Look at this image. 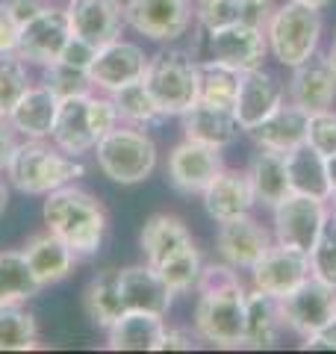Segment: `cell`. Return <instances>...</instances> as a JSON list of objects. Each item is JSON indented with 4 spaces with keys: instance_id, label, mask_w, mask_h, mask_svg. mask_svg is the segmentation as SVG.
<instances>
[{
    "instance_id": "cell-1",
    "label": "cell",
    "mask_w": 336,
    "mask_h": 354,
    "mask_svg": "<svg viewBox=\"0 0 336 354\" xmlns=\"http://www.w3.org/2000/svg\"><path fill=\"white\" fill-rule=\"evenodd\" d=\"M195 334L216 348H242L248 290L230 263H204L195 283Z\"/></svg>"
},
{
    "instance_id": "cell-2",
    "label": "cell",
    "mask_w": 336,
    "mask_h": 354,
    "mask_svg": "<svg viewBox=\"0 0 336 354\" xmlns=\"http://www.w3.org/2000/svg\"><path fill=\"white\" fill-rule=\"evenodd\" d=\"M41 218L50 234L59 236L77 257H92L100 251L109 230V213L92 192L80 186H59L44 195Z\"/></svg>"
},
{
    "instance_id": "cell-3",
    "label": "cell",
    "mask_w": 336,
    "mask_h": 354,
    "mask_svg": "<svg viewBox=\"0 0 336 354\" xmlns=\"http://www.w3.org/2000/svg\"><path fill=\"white\" fill-rule=\"evenodd\" d=\"M6 180L24 195H48L59 186L74 183L83 177L86 169L77 157H68L48 139H27L18 142L12 160L6 165Z\"/></svg>"
},
{
    "instance_id": "cell-4",
    "label": "cell",
    "mask_w": 336,
    "mask_h": 354,
    "mask_svg": "<svg viewBox=\"0 0 336 354\" xmlns=\"http://www.w3.org/2000/svg\"><path fill=\"white\" fill-rule=\"evenodd\" d=\"M268 53L286 68L307 62L312 53H319L321 41V12L312 6L286 0L283 6H274L272 18L265 24Z\"/></svg>"
},
{
    "instance_id": "cell-5",
    "label": "cell",
    "mask_w": 336,
    "mask_h": 354,
    "mask_svg": "<svg viewBox=\"0 0 336 354\" xmlns=\"http://www.w3.org/2000/svg\"><path fill=\"white\" fill-rule=\"evenodd\" d=\"M95 160L112 183L136 186L156 169V145L142 127L118 124L95 145Z\"/></svg>"
},
{
    "instance_id": "cell-6",
    "label": "cell",
    "mask_w": 336,
    "mask_h": 354,
    "mask_svg": "<svg viewBox=\"0 0 336 354\" xmlns=\"http://www.w3.org/2000/svg\"><path fill=\"white\" fill-rule=\"evenodd\" d=\"M144 86L153 95L162 115H183L198 104L200 95V62L183 50H160L148 62Z\"/></svg>"
},
{
    "instance_id": "cell-7",
    "label": "cell",
    "mask_w": 336,
    "mask_h": 354,
    "mask_svg": "<svg viewBox=\"0 0 336 354\" xmlns=\"http://www.w3.org/2000/svg\"><path fill=\"white\" fill-rule=\"evenodd\" d=\"M71 39V21L68 9L48 3L36 18H30L27 24L18 27V44L15 53L27 65H50L59 59L62 48Z\"/></svg>"
},
{
    "instance_id": "cell-8",
    "label": "cell",
    "mask_w": 336,
    "mask_h": 354,
    "mask_svg": "<svg viewBox=\"0 0 336 354\" xmlns=\"http://www.w3.org/2000/svg\"><path fill=\"white\" fill-rule=\"evenodd\" d=\"M274 213V242L277 245H289V248H298V251H307L312 248L319 230L324 225V218L330 216V207L328 201H319V198H310V195H286L277 207H272Z\"/></svg>"
},
{
    "instance_id": "cell-9",
    "label": "cell",
    "mask_w": 336,
    "mask_h": 354,
    "mask_svg": "<svg viewBox=\"0 0 336 354\" xmlns=\"http://www.w3.org/2000/svg\"><path fill=\"white\" fill-rule=\"evenodd\" d=\"M148 62L151 57L144 53L136 41H127V39H115L97 48L95 59L88 62V80H92V88L97 92H118L130 83H139L144 80L148 74Z\"/></svg>"
},
{
    "instance_id": "cell-10",
    "label": "cell",
    "mask_w": 336,
    "mask_h": 354,
    "mask_svg": "<svg viewBox=\"0 0 336 354\" xmlns=\"http://www.w3.org/2000/svg\"><path fill=\"white\" fill-rule=\"evenodd\" d=\"M127 27L151 41H177L192 27V0H127Z\"/></svg>"
},
{
    "instance_id": "cell-11",
    "label": "cell",
    "mask_w": 336,
    "mask_h": 354,
    "mask_svg": "<svg viewBox=\"0 0 336 354\" xmlns=\"http://www.w3.org/2000/svg\"><path fill=\"white\" fill-rule=\"evenodd\" d=\"M277 301H280L283 328H289L301 339L310 337L312 330H319L321 325H328L336 316V290L316 281L312 274L295 292H289L286 298H277Z\"/></svg>"
},
{
    "instance_id": "cell-12",
    "label": "cell",
    "mask_w": 336,
    "mask_h": 354,
    "mask_svg": "<svg viewBox=\"0 0 336 354\" xmlns=\"http://www.w3.org/2000/svg\"><path fill=\"white\" fill-rule=\"evenodd\" d=\"M224 169L221 148L200 145V142L183 139L168 153V183L180 195H204L207 186L216 180Z\"/></svg>"
},
{
    "instance_id": "cell-13",
    "label": "cell",
    "mask_w": 336,
    "mask_h": 354,
    "mask_svg": "<svg viewBox=\"0 0 336 354\" xmlns=\"http://www.w3.org/2000/svg\"><path fill=\"white\" fill-rule=\"evenodd\" d=\"M248 272L254 290L268 292L274 298H286L310 278V254L274 242Z\"/></svg>"
},
{
    "instance_id": "cell-14",
    "label": "cell",
    "mask_w": 336,
    "mask_h": 354,
    "mask_svg": "<svg viewBox=\"0 0 336 354\" xmlns=\"http://www.w3.org/2000/svg\"><path fill=\"white\" fill-rule=\"evenodd\" d=\"M268 57L265 30L251 24H230L221 30H209V62H218L233 71H254L263 68Z\"/></svg>"
},
{
    "instance_id": "cell-15",
    "label": "cell",
    "mask_w": 336,
    "mask_h": 354,
    "mask_svg": "<svg viewBox=\"0 0 336 354\" xmlns=\"http://www.w3.org/2000/svg\"><path fill=\"white\" fill-rule=\"evenodd\" d=\"M274 245V234L265 225H260L251 213H245L239 218L221 221L218 234H216V251L224 263H230L233 269H245L263 257V254Z\"/></svg>"
},
{
    "instance_id": "cell-16",
    "label": "cell",
    "mask_w": 336,
    "mask_h": 354,
    "mask_svg": "<svg viewBox=\"0 0 336 354\" xmlns=\"http://www.w3.org/2000/svg\"><path fill=\"white\" fill-rule=\"evenodd\" d=\"M65 9H68L71 32L77 39L95 44V48H104V44L121 39V32L127 27L121 0H71Z\"/></svg>"
},
{
    "instance_id": "cell-17",
    "label": "cell",
    "mask_w": 336,
    "mask_h": 354,
    "mask_svg": "<svg viewBox=\"0 0 336 354\" xmlns=\"http://www.w3.org/2000/svg\"><path fill=\"white\" fill-rule=\"evenodd\" d=\"M283 97H286V86L280 83L277 74L265 68L245 71L239 80V95H236V104H233V115H236L239 127L248 133L260 121L272 115L283 104Z\"/></svg>"
},
{
    "instance_id": "cell-18",
    "label": "cell",
    "mask_w": 336,
    "mask_h": 354,
    "mask_svg": "<svg viewBox=\"0 0 336 354\" xmlns=\"http://www.w3.org/2000/svg\"><path fill=\"white\" fill-rule=\"evenodd\" d=\"M289 104L301 106L304 113H319V109H330L336 101V74L328 62V53H312L307 62L292 68L286 86Z\"/></svg>"
},
{
    "instance_id": "cell-19",
    "label": "cell",
    "mask_w": 336,
    "mask_h": 354,
    "mask_svg": "<svg viewBox=\"0 0 336 354\" xmlns=\"http://www.w3.org/2000/svg\"><path fill=\"white\" fill-rule=\"evenodd\" d=\"M118 290H121L124 310H144V313L168 316L174 301V292L165 286L160 272L151 263L118 269Z\"/></svg>"
},
{
    "instance_id": "cell-20",
    "label": "cell",
    "mask_w": 336,
    "mask_h": 354,
    "mask_svg": "<svg viewBox=\"0 0 336 354\" xmlns=\"http://www.w3.org/2000/svg\"><path fill=\"white\" fill-rule=\"evenodd\" d=\"M204 209L207 216L221 225V221H230V218H239L245 213H251L256 198H254V189H251V180L245 171H236V169H224L218 171V177L212 180L207 189H204Z\"/></svg>"
},
{
    "instance_id": "cell-21",
    "label": "cell",
    "mask_w": 336,
    "mask_h": 354,
    "mask_svg": "<svg viewBox=\"0 0 336 354\" xmlns=\"http://www.w3.org/2000/svg\"><path fill=\"white\" fill-rule=\"evenodd\" d=\"M21 254H24V260H27V266H30L32 278L39 281L41 290H44V286H53V283L65 281V278H68V274L74 272L77 260H80L59 236L50 234V230L30 236L27 245L21 248Z\"/></svg>"
},
{
    "instance_id": "cell-22",
    "label": "cell",
    "mask_w": 336,
    "mask_h": 354,
    "mask_svg": "<svg viewBox=\"0 0 336 354\" xmlns=\"http://www.w3.org/2000/svg\"><path fill=\"white\" fill-rule=\"evenodd\" d=\"M88 95L59 101V113H56L53 133H50L53 145L59 151H65L68 157H77V160L88 151H95V145H97V136L92 130V118H88Z\"/></svg>"
},
{
    "instance_id": "cell-23",
    "label": "cell",
    "mask_w": 336,
    "mask_h": 354,
    "mask_svg": "<svg viewBox=\"0 0 336 354\" xmlns=\"http://www.w3.org/2000/svg\"><path fill=\"white\" fill-rule=\"evenodd\" d=\"M183 118V136L200 142V145H212V148H230L239 136V121L233 115V109H224L216 104H204L198 101L195 106H189Z\"/></svg>"
},
{
    "instance_id": "cell-24",
    "label": "cell",
    "mask_w": 336,
    "mask_h": 354,
    "mask_svg": "<svg viewBox=\"0 0 336 354\" xmlns=\"http://www.w3.org/2000/svg\"><path fill=\"white\" fill-rule=\"evenodd\" d=\"M56 113H59V97L44 83H32L18 97V104L9 113V121L24 139H50Z\"/></svg>"
},
{
    "instance_id": "cell-25",
    "label": "cell",
    "mask_w": 336,
    "mask_h": 354,
    "mask_svg": "<svg viewBox=\"0 0 336 354\" xmlns=\"http://www.w3.org/2000/svg\"><path fill=\"white\" fill-rule=\"evenodd\" d=\"M274 12V0H198L195 21L207 32L230 24H251L265 30Z\"/></svg>"
},
{
    "instance_id": "cell-26",
    "label": "cell",
    "mask_w": 336,
    "mask_h": 354,
    "mask_svg": "<svg viewBox=\"0 0 336 354\" xmlns=\"http://www.w3.org/2000/svg\"><path fill=\"white\" fill-rule=\"evenodd\" d=\"M165 330V316L144 313V310H124L106 328V348L112 351H156Z\"/></svg>"
},
{
    "instance_id": "cell-27",
    "label": "cell",
    "mask_w": 336,
    "mask_h": 354,
    "mask_svg": "<svg viewBox=\"0 0 336 354\" xmlns=\"http://www.w3.org/2000/svg\"><path fill=\"white\" fill-rule=\"evenodd\" d=\"M307 113L295 104H280L265 121H260L248 136L256 142V148H272L280 153L295 151L307 142Z\"/></svg>"
},
{
    "instance_id": "cell-28",
    "label": "cell",
    "mask_w": 336,
    "mask_h": 354,
    "mask_svg": "<svg viewBox=\"0 0 336 354\" xmlns=\"http://www.w3.org/2000/svg\"><path fill=\"white\" fill-rule=\"evenodd\" d=\"M139 245L144 254V263H151L156 269V266H162L168 257H174L177 251L195 245V242H192V234H189L186 221L180 216L153 213L148 221H144Z\"/></svg>"
},
{
    "instance_id": "cell-29",
    "label": "cell",
    "mask_w": 336,
    "mask_h": 354,
    "mask_svg": "<svg viewBox=\"0 0 336 354\" xmlns=\"http://www.w3.org/2000/svg\"><path fill=\"white\" fill-rule=\"evenodd\" d=\"M283 330L280 319V301L274 295L260 292L251 286L245 298V330H242V348H274Z\"/></svg>"
},
{
    "instance_id": "cell-30",
    "label": "cell",
    "mask_w": 336,
    "mask_h": 354,
    "mask_svg": "<svg viewBox=\"0 0 336 354\" xmlns=\"http://www.w3.org/2000/svg\"><path fill=\"white\" fill-rule=\"evenodd\" d=\"M248 180L256 204L263 207H277L286 195H292V186H289V171H286V153L272 151V148H260L254 153V160L248 165Z\"/></svg>"
},
{
    "instance_id": "cell-31",
    "label": "cell",
    "mask_w": 336,
    "mask_h": 354,
    "mask_svg": "<svg viewBox=\"0 0 336 354\" xmlns=\"http://www.w3.org/2000/svg\"><path fill=\"white\" fill-rule=\"evenodd\" d=\"M286 171H289L292 192L319 198V201H330L333 189L328 180V160L316 148H310L307 142L286 153Z\"/></svg>"
},
{
    "instance_id": "cell-32",
    "label": "cell",
    "mask_w": 336,
    "mask_h": 354,
    "mask_svg": "<svg viewBox=\"0 0 336 354\" xmlns=\"http://www.w3.org/2000/svg\"><path fill=\"white\" fill-rule=\"evenodd\" d=\"M83 307H86V316L92 319V325L104 330L115 319H121L124 301H121V290H118V269H104L88 281L83 292Z\"/></svg>"
},
{
    "instance_id": "cell-33",
    "label": "cell",
    "mask_w": 336,
    "mask_h": 354,
    "mask_svg": "<svg viewBox=\"0 0 336 354\" xmlns=\"http://www.w3.org/2000/svg\"><path fill=\"white\" fill-rule=\"evenodd\" d=\"M41 292L21 251H0V304H27Z\"/></svg>"
},
{
    "instance_id": "cell-34",
    "label": "cell",
    "mask_w": 336,
    "mask_h": 354,
    "mask_svg": "<svg viewBox=\"0 0 336 354\" xmlns=\"http://www.w3.org/2000/svg\"><path fill=\"white\" fill-rule=\"evenodd\" d=\"M112 104H115L118 109V118L121 124H130V127H151V124H160V121L165 118L162 109L156 106L153 95L148 92V86H144V80L139 83H130L124 88H118V92H112Z\"/></svg>"
},
{
    "instance_id": "cell-35",
    "label": "cell",
    "mask_w": 336,
    "mask_h": 354,
    "mask_svg": "<svg viewBox=\"0 0 336 354\" xmlns=\"http://www.w3.org/2000/svg\"><path fill=\"white\" fill-rule=\"evenodd\" d=\"M39 348L36 316L24 304H0V351Z\"/></svg>"
},
{
    "instance_id": "cell-36",
    "label": "cell",
    "mask_w": 336,
    "mask_h": 354,
    "mask_svg": "<svg viewBox=\"0 0 336 354\" xmlns=\"http://www.w3.org/2000/svg\"><path fill=\"white\" fill-rule=\"evenodd\" d=\"M239 80H242L239 71L224 68V65L209 62V59L200 62V95H198V101L233 109L236 95H239Z\"/></svg>"
},
{
    "instance_id": "cell-37",
    "label": "cell",
    "mask_w": 336,
    "mask_h": 354,
    "mask_svg": "<svg viewBox=\"0 0 336 354\" xmlns=\"http://www.w3.org/2000/svg\"><path fill=\"white\" fill-rule=\"evenodd\" d=\"M200 269H204V257H200L198 245H189L183 251H177L174 257H168L162 266H156L160 278L165 281V286L171 290L174 295H183V292H192L195 283L200 278Z\"/></svg>"
},
{
    "instance_id": "cell-38",
    "label": "cell",
    "mask_w": 336,
    "mask_h": 354,
    "mask_svg": "<svg viewBox=\"0 0 336 354\" xmlns=\"http://www.w3.org/2000/svg\"><path fill=\"white\" fill-rule=\"evenodd\" d=\"M32 86L30 80V65L18 57L15 50L0 53V115L12 113V106L18 104V97Z\"/></svg>"
},
{
    "instance_id": "cell-39",
    "label": "cell",
    "mask_w": 336,
    "mask_h": 354,
    "mask_svg": "<svg viewBox=\"0 0 336 354\" xmlns=\"http://www.w3.org/2000/svg\"><path fill=\"white\" fill-rule=\"evenodd\" d=\"M310 274L336 290V216H328L310 248Z\"/></svg>"
},
{
    "instance_id": "cell-40",
    "label": "cell",
    "mask_w": 336,
    "mask_h": 354,
    "mask_svg": "<svg viewBox=\"0 0 336 354\" xmlns=\"http://www.w3.org/2000/svg\"><path fill=\"white\" fill-rule=\"evenodd\" d=\"M44 86L50 88V92L65 101V97H80V95H88L95 92L92 88V80H88V74L80 71V68H71V65H62V62H50L44 65Z\"/></svg>"
},
{
    "instance_id": "cell-41",
    "label": "cell",
    "mask_w": 336,
    "mask_h": 354,
    "mask_svg": "<svg viewBox=\"0 0 336 354\" xmlns=\"http://www.w3.org/2000/svg\"><path fill=\"white\" fill-rule=\"evenodd\" d=\"M307 145L316 148L321 157H333L336 153V113L330 109H319L307 118Z\"/></svg>"
},
{
    "instance_id": "cell-42",
    "label": "cell",
    "mask_w": 336,
    "mask_h": 354,
    "mask_svg": "<svg viewBox=\"0 0 336 354\" xmlns=\"http://www.w3.org/2000/svg\"><path fill=\"white\" fill-rule=\"evenodd\" d=\"M95 53H97L95 44H88V41H83V39H77L74 32H71L68 44L62 48V53H59V59H56V62L71 65V68H80V71H88V62L95 59Z\"/></svg>"
},
{
    "instance_id": "cell-43",
    "label": "cell",
    "mask_w": 336,
    "mask_h": 354,
    "mask_svg": "<svg viewBox=\"0 0 336 354\" xmlns=\"http://www.w3.org/2000/svg\"><path fill=\"white\" fill-rule=\"evenodd\" d=\"M198 334H189L186 328H168L165 325V330H162V339H160V348L156 351H192L195 346H198Z\"/></svg>"
},
{
    "instance_id": "cell-44",
    "label": "cell",
    "mask_w": 336,
    "mask_h": 354,
    "mask_svg": "<svg viewBox=\"0 0 336 354\" xmlns=\"http://www.w3.org/2000/svg\"><path fill=\"white\" fill-rule=\"evenodd\" d=\"M301 348H310V351H336V316L330 319L328 325H321L319 330H312L310 337H304Z\"/></svg>"
},
{
    "instance_id": "cell-45",
    "label": "cell",
    "mask_w": 336,
    "mask_h": 354,
    "mask_svg": "<svg viewBox=\"0 0 336 354\" xmlns=\"http://www.w3.org/2000/svg\"><path fill=\"white\" fill-rule=\"evenodd\" d=\"M6 9H9V15L15 18V24H27L30 18H36L44 6H48V0H3Z\"/></svg>"
},
{
    "instance_id": "cell-46",
    "label": "cell",
    "mask_w": 336,
    "mask_h": 354,
    "mask_svg": "<svg viewBox=\"0 0 336 354\" xmlns=\"http://www.w3.org/2000/svg\"><path fill=\"white\" fill-rule=\"evenodd\" d=\"M15 44H18V24H15V18L9 15L6 3L0 0V53L15 50Z\"/></svg>"
},
{
    "instance_id": "cell-47",
    "label": "cell",
    "mask_w": 336,
    "mask_h": 354,
    "mask_svg": "<svg viewBox=\"0 0 336 354\" xmlns=\"http://www.w3.org/2000/svg\"><path fill=\"white\" fill-rule=\"evenodd\" d=\"M18 148V139H15V127L12 121L6 115H0V171H6L9 160H12V153Z\"/></svg>"
},
{
    "instance_id": "cell-48",
    "label": "cell",
    "mask_w": 336,
    "mask_h": 354,
    "mask_svg": "<svg viewBox=\"0 0 336 354\" xmlns=\"http://www.w3.org/2000/svg\"><path fill=\"white\" fill-rule=\"evenodd\" d=\"M6 207H9V180L3 177V171H0V216L6 213Z\"/></svg>"
},
{
    "instance_id": "cell-49",
    "label": "cell",
    "mask_w": 336,
    "mask_h": 354,
    "mask_svg": "<svg viewBox=\"0 0 336 354\" xmlns=\"http://www.w3.org/2000/svg\"><path fill=\"white\" fill-rule=\"evenodd\" d=\"M328 160V180H330V189L336 192V153L333 157H324Z\"/></svg>"
},
{
    "instance_id": "cell-50",
    "label": "cell",
    "mask_w": 336,
    "mask_h": 354,
    "mask_svg": "<svg viewBox=\"0 0 336 354\" xmlns=\"http://www.w3.org/2000/svg\"><path fill=\"white\" fill-rule=\"evenodd\" d=\"M295 3H304V6H312V9H324L330 0H295Z\"/></svg>"
},
{
    "instance_id": "cell-51",
    "label": "cell",
    "mask_w": 336,
    "mask_h": 354,
    "mask_svg": "<svg viewBox=\"0 0 336 354\" xmlns=\"http://www.w3.org/2000/svg\"><path fill=\"white\" fill-rule=\"evenodd\" d=\"M328 62H330V68H333V74H336V39H333L330 50H328Z\"/></svg>"
},
{
    "instance_id": "cell-52",
    "label": "cell",
    "mask_w": 336,
    "mask_h": 354,
    "mask_svg": "<svg viewBox=\"0 0 336 354\" xmlns=\"http://www.w3.org/2000/svg\"><path fill=\"white\" fill-rule=\"evenodd\" d=\"M330 201H333V204H330V216H336V192L330 195Z\"/></svg>"
}]
</instances>
